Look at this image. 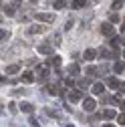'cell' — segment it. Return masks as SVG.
I'll return each instance as SVG.
<instances>
[{"mask_svg": "<svg viewBox=\"0 0 125 127\" xmlns=\"http://www.w3.org/2000/svg\"><path fill=\"white\" fill-rule=\"evenodd\" d=\"M34 18L40 20V22H55V14H49V12H36Z\"/></svg>", "mask_w": 125, "mask_h": 127, "instance_id": "obj_1", "label": "cell"}, {"mask_svg": "<svg viewBox=\"0 0 125 127\" xmlns=\"http://www.w3.org/2000/svg\"><path fill=\"white\" fill-rule=\"evenodd\" d=\"M101 32H103L105 36H111V38H113V36H115V28H113L111 22H103V24H101Z\"/></svg>", "mask_w": 125, "mask_h": 127, "instance_id": "obj_2", "label": "cell"}, {"mask_svg": "<svg viewBox=\"0 0 125 127\" xmlns=\"http://www.w3.org/2000/svg\"><path fill=\"white\" fill-rule=\"evenodd\" d=\"M95 107H97V101L95 99H85L83 101V109L85 111H95Z\"/></svg>", "mask_w": 125, "mask_h": 127, "instance_id": "obj_3", "label": "cell"}, {"mask_svg": "<svg viewBox=\"0 0 125 127\" xmlns=\"http://www.w3.org/2000/svg\"><path fill=\"white\" fill-rule=\"evenodd\" d=\"M81 99H83V91H71L69 93V101L77 103V101H81Z\"/></svg>", "mask_w": 125, "mask_h": 127, "instance_id": "obj_4", "label": "cell"}, {"mask_svg": "<svg viewBox=\"0 0 125 127\" xmlns=\"http://www.w3.org/2000/svg\"><path fill=\"white\" fill-rule=\"evenodd\" d=\"M95 57H97V51H95V49H87V51L83 53V59H85V61H93Z\"/></svg>", "mask_w": 125, "mask_h": 127, "instance_id": "obj_5", "label": "cell"}, {"mask_svg": "<svg viewBox=\"0 0 125 127\" xmlns=\"http://www.w3.org/2000/svg\"><path fill=\"white\" fill-rule=\"evenodd\" d=\"M105 119H115L117 117V113H115V109H111V107H107L105 111H103V113H101Z\"/></svg>", "mask_w": 125, "mask_h": 127, "instance_id": "obj_6", "label": "cell"}, {"mask_svg": "<svg viewBox=\"0 0 125 127\" xmlns=\"http://www.w3.org/2000/svg\"><path fill=\"white\" fill-rule=\"evenodd\" d=\"M113 73H117V75L119 73H125V63L123 61H117L115 65H113Z\"/></svg>", "mask_w": 125, "mask_h": 127, "instance_id": "obj_7", "label": "cell"}, {"mask_svg": "<svg viewBox=\"0 0 125 127\" xmlns=\"http://www.w3.org/2000/svg\"><path fill=\"white\" fill-rule=\"evenodd\" d=\"M38 53H40V55H51V53H53V46H51V44H40V46H38Z\"/></svg>", "mask_w": 125, "mask_h": 127, "instance_id": "obj_8", "label": "cell"}, {"mask_svg": "<svg viewBox=\"0 0 125 127\" xmlns=\"http://www.w3.org/2000/svg\"><path fill=\"white\" fill-rule=\"evenodd\" d=\"M91 89H93V93H95V95H103V91H105V85H103V83H95Z\"/></svg>", "mask_w": 125, "mask_h": 127, "instance_id": "obj_9", "label": "cell"}, {"mask_svg": "<svg viewBox=\"0 0 125 127\" xmlns=\"http://www.w3.org/2000/svg\"><path fill=\"white\" fill-rule=\"evenodd\" d=\"M85 4H87V0H73V4H71V8H75V10H79V8H85Z\"/></svg>", "mask_w": 125, "mask_h": 127, "instance_id": "obj_10", "label": "cell"}, {"mask_svg": "<svg viewBox=\"0 0 125 127\" xmlns=\"http://www.w3.org/2000/svg\"><path fill=\"white\" fill-rule=\"evenodd\" d=\"M42 30H44V26L34 24V26H30V28H28V34H38V32H42Z\"/></svg>", "mask_w": 125, "mask_h": 127, "instance_id": "obj_11", "label": "cell"}, {"mask_svg": "<svg viewBox=\"0 0 125 127\" xmlns=\"http://www.w3.org/2000/svg\"><path fill=\"white\" fill-rule=\"evenodd\" d=\"M115 101H117V97H111V95H103V103H105V105H115Z\"/></svg>", "mask_w": 125, "mask_h": 127, "instance_id": "obj_12", "label": "cell"}, {"mask_svg": "<svg viewBox=\"0 0 125 127\" xmlns=\"http://www.w3.org/2000/svg\"><path fill=\"white\" fill-rule=\"evenodd\" d=\"M46 65H55V67H61V57L53 55V57L49 59V63H46Z\"/></svg>", "mask_w": 125, "mask_h": 127, "instance_id": "obj_13", "label": "cell"}, {"mask_svg": "<svg viewBox=\"0 0 125 127\" xmlns=\"http://www.w3.org/2000/svg\"><path fill=\"white\" fill-rule=\"evenodd\" d=\"M20 111H24V113H32L34 107L30 105V103H20Z\"/></svg>", "mask_w": 125, "mask_h": 127, "instance_id": "obj_14", "label": "cell"}, {"mask_svg": "<svg viewBox=\"0 0 125 127\" xmlns=\"http://www.w3.org/2000/svg\"><path fill=\"white\" fill-rule=\"evenodd\" d=\"M18 69H20L18 65H10V67H6V75H10V77H12V75H16Z\"/></svg>", "mask_w": 125, "mask_h": 127, "instance_id": "obj_15", "label": "cell"}, {"mask_svg": "<svg viewBox=\"0 0 125 127\" xmlns=\"http://www.w3.org/2000/svg\"><path fill=\"white\" fill-rule=\"evenodd\" d=\"M4 12L8 14V16H14V14H16V6H12V4H8V6H4Z\"/></svg>", "mask_w": 125, "mask_h": 127, "instance_id": "obj_16", "label": "cell"}, {"mask_svg": "<svg viewBox=\"0 0 125 127\" xmlns=\"http://www.w3.org/2000/svg\"><path fill=\"white\" fill-rule=\"evenodd\" d=\"M22 81H24V83H30V81H34V75L30 73V71H26V73L22 75Z\"/></svg>", "mask_w": 125, "mask_h": 127, "instance_id": "obj_17", "label": "cell"}, {"mask_svg": "<svg viewBox=\"0 0 125 127\" xmlns=\"http://www.w3.org/2000/svg\"><path fill=\"white\" fill-rule=\"evenodd\" d=\"M107 83H109V87H111V89H117V87H119V81H117L115 77H109Z\"/></svg>", "mask_w": 125, "mask_h": 127, "instance_id": "obj_18", "label": "cell"}, {"mask_svg": "<svg viewBox=\"0 0 125 127\" xmlns=\"http://www.w3.org/2000/svg\"><path fill=\"white\" fill-rule=\"evenodd\" d=\"M79 71H81V69H79V65H75V63L69 67V73H71L73 77H77V75H79Z\"/></svg>", "mask_w": 125, "mask_h": 127, "instance_id": "obj_19", "label": "cell"}, {"mask_svg": "<svg viewBox=\"0 0 125 127\" xmlns=\"http://www.w3.org/2000/svg\"><path fill=\"white\" fill-rule=\"evenodd\" d=\"M85 73H87V77H93V75H97V67H93V65H89V67L85 69Z\"/></svg>", "mask_w": 125, "mask_h": 127, "instance_id": "obj_20", "label": "cell"}, {"mask_svg": "<svg viewBox=\"0 0 125 127\" xmlns=\"http://www.w3.org/2000/svg\"><path fill=\"white\" fill-rule=\"evenodd\" d=\"M53 6H55L57 10H62V8H65V6H67V2H65V0H57V2H55Z\"/></svg>", "mask_w": 125, "mask_h": 127, "instance_id": "obj_21", "label": "cell"}, {"mask_svg": "<svg viewBox=\"0 0 125 127\" xmlns=\"http://www.w3.org/2000/svg\"><path fill=\"white\" fill-rule=\"evenodd\" d=\"M46 91H49L51 95H59V93H62V91H59V89H57L55 85H49V87H46Z\"/></svg>", "mask_w": 125, "mask_h": 127, "instance_id": "obj_22", "label": "cell"}, {"mask_svg": "<svg viewBox=\"0 0 125 127\" xmlns=\"http://www.w3.org/2000/svg\"><path fill=\"white\" fill-rule=\"evenodd\" d=\"M113 10H119V8H123V0H113V6H111Z\"/></svg>", "mask_w": 125, "mask_h": 127, "instance_id": "obj_23", "label": "cell"}, {"mask_svg": "<svg viewBox=\"0 0 125 127\" xmlns=\"http://www.w3.org/2000/svg\"><path fill=\"white\" fill-rule=\"evenodd\" d=\"M117 121H119L121 125H125V111H123V113H121V115H117Z\"/></svg>", "mask_w": 125, "mask_h": 127, "instance_id": "obj_24", "label": "cell"}, {"mask_svg": "<svg viewBox=\"0 0 125 127\" xmlns=\"http://www.w3.org/2000/svg\"><path fill=\"white\" fill-rule=\"evenodd\" d=\"M109 20H111V22H119V14H115V12H113L111 16H109Z\"/></svg>", "mask_w": 125, "mask_h": 127, "instance_id": "obj_25", "label": "cell"}, {"mask_svg": "<svg viewBox=\"0 0 125 127\" xmlns=\"http://www.w3.org/2000/svg\"><path fill=\"white\" fill-rule=\"evenodd\" d=\"M8 36V32H6V30H2V28H0V40H4Z\"/></svg>", "mask_w": 125, "mask_h": 127, "instance_id": "obj_26", "label": "cell"}, {"mask_svg": "<svg viewBox=\"0 0 125 127\" xmlns=\"http://www.w3.org/2000/svg\"><path fill=\"white\" fill-rule=\"evenodd\" d=\"M73 28V20H67V24H65V30H71Z\"/></svg>", "mask_w": 125, "mask_h": 127, "instance_id": "obj_27", "label": "cell"}, {"mask_svg": "<svg viewBox=\"0 0 125 127\" xmlns=\"http://www.w3.org/2000/svg\"><path fill=\"white\" fill-rule=\"evenodd\" d=\"M8 109H10V113H14V111H16V105H14V103H10V105H8Z\"/></svg>", "mask_w": 125, "mask_h": 127, "instance_id": "obj_28", "label": "cell"}, {"mask_svg": "<svg viewBox=\"0 0 125 127\" xmlns=\"http://www.w3.org/2000/svg\"><path fill=\"white\" fill-rule=\"evenodd\" d=\"M65 83H67V87H73V85H75V81H73V79H67Z\"/></svg>", "mask_w": 125, "mask_h": 127, "instance_id": "obj_29", "label": "cell"}, {"mask_svg": "<svg viewBox=\"0 0 125 127\" xmlns=\"http://www.w3.org/2000/svg\"><path fill=\"white\" fill-rule=\"evenodd\" d=\"M119 107H121V109L125 111V99H121V101H119Z\"/></svg>", "mask_w": 125, "mask_h": 127, "instance_id": "obj_30", "label": "cell"}, {"mask_svg": "<svg viewBox=\"0 0 125 127\" xmlns=\"http://www.w3.org/2000/svg\"><path fill=\"white\" fill-rule=\"evenodd\" d=\"M119 44H123V46H125V36H123V38H119Z\"/></svg>", "mask_w": 125, "mask_h": 127, "instance_id": "obj_31", "label": "cell"}, {"mask_svg": "<svg viewBox=\"0 0 125 127\" xmlns=\"http://www.w3.org/2000/svg\"><path fill=\"white\" fill-rule=\"evenodd\" d=\"M103 127H115V125H111V123H105V125H103Z\"/></svg>", "mask_w": 125, "mask_h": 127, "instance_id": "obj_32", "label": "cell"}, {"mask_svg": "<svg viewBox=\"0 0 125 127\" xmlns=\"http://www.w3.org/2000/svg\"><path fill=\"white\" fill-rule=\"evenodd\" d=\"M0 83H6V79H4V77H0Z\"/></svg>", "mask_w": 125, "mask_h": 127, "instance_id": "obj_33", "label": "cell"}, {"mask_svg": "<svg viewBox=\"0 0 125 127\" xmlns=\"http://www.w3.org/2000/svg\"><path fill=\"white\" fill-rule=\"evenodd\" d=\"M30 2H32V4H36V2H38V0H30Z\"/></svg>", "mask_w": 125, "mask_h": 127, "instance_id": "obj_34", "label": "cell"}, {"mask_svg": "<svg viewBox=\"0 0 125 127\" xmlns=\"http://www.w3.org/2000/svg\"><path fill=\"white\" fill-rule=\"evenodd\" d=\"M67 127H75V125H67Z\"/></svg>", "mask_w": 125, "mask_h": 127, "instance_id": "obj_35", "label": "cell"}, {"mask_svg": "<svg viewBox=\"0 0 125 127\" xmlns=\"http://www.w3.org/2000/svg\"><path fill=\"white\" fill-rule=\"evenodd\" d=\"M93 2H99V0H93Z\"/></svg>", "mask_w": 125, "mask_h": 127, "instance_id": "obj_36", "label": "cell"}, {"mask_svg": "<svg viewBox=\"0 0 125 127\" xmlns=\"http://www.w3.org/2000/svg\"><path fill=\"white\" fill-rule=\"evenodd\" d=\"M123 4H125V0H123Z\"/></svg>", "mask_w": 125, "mask_h": 127, "instance_id": "obj_37", "label": "cell"}, {"mask_svg": "<svg viewBox=\"0 0 125 127\" xmlns=\"http://www.w3.org/2000/svg\"><path fill=\"white\" fill-rule=\"evenodd\" d=\"M123 57H125V53H123Z\"/></svg>", "mask_w": 125, "mask_h": 127, "instance_id": "obj_38", "label": "cell"}]
</instances>
